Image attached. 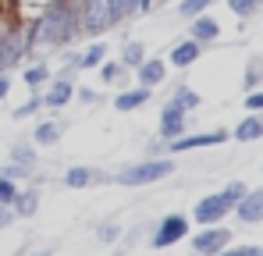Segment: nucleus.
<instances>
[{"label":"nucleus","mask_w":263,"mask_h":256,"mask_svg":"<svg viewBox=\"0 0 263 256\" xmlns=\"http://www.w3.org/2000/svg\"><path fill=\"white\" fill-rule=\"evenodd\" d=\"M217 256H246V246H242V249H220Z\"/></svg>","instance_id":"39"},{"label":"nucleus","mask_w":263,"mask_h":256,"mask_svg":"<svg viewBox=\"0 0 263 256\" xmlns=\"http://www.w3.org/2000/svg\"><path fill=\"white\" fill-rule=\"evenodd\" d=\"M107 4V14H110V25L118 29L121 22H128L132 18V7H128V0H103Z\"/></svg>","instance_id":"20"},{"label":"nucleus","mask_w":263,"mask_h":256,"mask_svg":"<svg viewBox=\"0 0 263 256\" xmlns=\"http://www.w3.org/2000/svg\"><path fill=\"white\" fill-rule=\"evenodd\" d=\"M246 256H263L260 246H246Z\"/></svg>","instance_id":"41"},{"label":"nucleus","mask_w":263,"mask_h":256,"mask_svg":"<svg viewBox=\"0 0 263 256\" xmlns=\"http://www.w3.org/2000/svg\"><path fill=\"white\" fill-rule=\"evenodd\" d=\"M121 71H125V64H118V61H107V64H100V79H103V82H114V79H121Z\"/></svg>","instance_id":"26"},{"label":"nucleus","mask_w":263,"mask_h":256,"mask_svg":"<svg viewBox=\"0 0 263 256\" xmlns=\"http://www.w3.org/2000/svg\"><path fill=\"white\" fill-rule=\"evenodd\" d=\"M224 196H228V199H231V203H238V199H242V196H246V185H242V181H231V185H228V189H224Z\"/></svg>","instance_id":"32"},{"label":"nucleus","mask_w":263,"mask_h":256,"mask_svg":"<svg viewBox=\"0 0 263 256\" xmlns=\"http://www.w3.org/2000/svg\"><path fill=\"white\" fill-rule=\"evenodd\" d=\"M135 75H139V85L153 89V85H160L164 79H167V61H160V57H146V61L135 68Z\"/></svg>","instance_id":"10"},{"label":"nucleus","mask_w":263,"mask_h":256,"mask_svg":"<svg viewBox=\"0 0 263 256\" xmlns=\"http://www.w3.org/2000/svg\"><path fill=\"white\" fill-rule=\"evenodd\" d=\"M11 157H14L22 168H32V164H36V153H32L29 146H14V150H11Z\"/></svg>","instance_id":"28"},{"label":"nucleus","mask_w":263,"mask_h":256,"mask_svg":"<svg viewBox=\"0 0 263 256\" xmlns=\"http://www.w3.org/2000/svg\"><path fill=\"white\" fill-rule=\"evenodd\" d=\"M75 96H79L82 103H96V100H100V93H92V89H75Z\"/></svg>","instance_id":"36"},{"label":"nucleus","mask_w":263,"mask_h":256,"mask_svg":"<svg viewBox=\"0 0 263 256\" xmlns=\"http://www.w3.org/2000/svg\"><path fill=\"white\" fill-rule=\"evenodd\" d=\"M228 7H231V14H235V18H242V22H246V18H253V14L263 7V0H228Z\"/></svg>","instance_id":"21"},{"label":"nucleus","mask_w":263,"mask_h":256,"mask_svg":"<svg viewBox=\"0 0 263 256\" xmlns=\"http://www.w3.org/2000/svg\"><path fill=\"white\" fill-rule=\"evenodd\" d=\"M167 174H175V164L171 160H146V164H132L118 174V181L121 185H149V181H160V178H167Z\"/></svg>","instance_id":"3"},{"label":"nucleus","mask_w":263,"mask_h":256,"mask_svg":"<svg viewBox=\"0 0 263 256\" xmlns=\"http://www.w3.org/2000/svg\"><path fill=\"white\" fill-rule=\"evenodd\" d=\"M14 203H18V213H32L36 203H40V196L36 192H25V196H14Z\"/></svg>","instance_id":"30"},{"label":"nucleus","mask_w":263,"mask_h":256,"mask_svg":"<svg viewBox=\"0 0 263 256\" xmlns=\"http://www.w3.org/2000/svg\"><path fill=\"white\" fill-rule=\"evenodd\" d=\"M228 139V132H203V135H178L171 139V146H164V150H171V153H185V150H199V146H217Z\"/></svg>","instance_id":"7"},{"label":"nucleus","mask_w":263,"mask_h":256,"mask_svg":"<svg viewBox=\"0 0 263 256\" xmlns=\"http://www.w3.org/2000/svg\"><path fill=\"white\" fill-rule=\"evenodd\" d=\"M107 29H114L110 14H107V4L103 0H79V32L100 40Z\"/></svg>","instance_id":"2"},{"label":"nucleus","mask_w":263,"mask_h":256,"mask_svg":"<svg viewBox=\"0 0 263 256\" xmlns=\"http://www.w3.org/2000/svg\"><path fill=\"white\" fill-rule=\"evenodd\" d=\"M103 57H107V43H103V40H92L82 53H71V57H68V64H71L75 71H89V68H100V64H103Z\"/></svg>","instance_id":"8"},{"label":"nucleus","mask_w":263,"mask_h":256,"mask_svg":"<svg viewBox=\"0 0 263 256\" xmlns=\"http://www.w3.org/2000/svg\"><path fill=\"white\" fill-rule=\"evenodd\" d=\"M235 213H238L242 224H260V221H263V189L246 192V196L235 203Z\"/></svg>","instance_id":"9"},{"label":"nucleus","mask_w":263,"mask_h":256,"mask_svg":"<svg viewBox=\"0 0 263 256\" xmlns=\"http://www.w3.org/2000/svg\"><path fill=\"white\" fill-rule=\"evenodd\" d=\"M235 139H238V142H253V139H263V114L242 118V121L235 125Z\"/></svg>","instance_id":"16"},{"label":"nucleus","mask_w":263,"mask_h":256,"mask_svg":"<svg viewBox=\"0 0 263 256\" xmlns=\"http://www.w3.org/2000/svg\"><path fill=\"white\" fill-rule=\"evenodd\" d=\"M185 231H189V217H181V213L164 217L160 231L153 235V249H167V246H175L178 239H185Z\"/></svg>","instance_id":"4"},{"label":"nucleus","mask_w":263,"mask_h":256,"mask_svg":"<svg viewBox=\"0 0 263 256\" xmlns=\"http://www.w3.org/2000/svg\"><path fill=\"white\" fill-rule=\"evenodd\" d=\"M199 53H203V43H196L189 36V40H178L175 46H171V57H167V61H171L175 68H189L192 61H199Z\"/></svg>","instance_id":"12"},{"label":"nucleus","mask_w":263,"mask_h":256,"mask_svg":"<svg viewBox=\"0 0 263 256\" xmlns=\"http://www.w3.org/2000/svg\"><path fill=\"white\" fill-rule=\"evenodd\" d=\"M79 36V0H50L36 18V50H57Z\"/></svg>","instance_id":"1"},{"label":"nucleus","mask_w":263,"mask_h":256,"mask_svg":"<svg viewBox=\"0 0 263 256\" xmlns=\"http://www.w3.org/2000/svg\"><path fill=\"white\" fill-rule=\"evenodd\" d=\"M18 4H22V7H40V11H43L50 0H18Z\"/></svg>","instance_id":"37"},{"label":"nucleus","mask_w":263,"mask_h":256,"mask_svg":"<svg viewBox=\"0 0 263 256\" xmlns=\"http://www.w3.org/2000/svg\"><path fill=\"white\" fill-rule=\"evenodd\" d=\"M181 132H185V111L164 103V111H160V135L164 139H178Z\"/></svg>","instance_id":"13"},{"label":"nucleus","mask_w":263,"mask_h":256,"mask_svg":"<svg viewBox=\"0 0 263 256\" xmlns=\"http://www.w3.org/2000/svg\"><path fill=\"white\" fill-rule=\"evenodd\" d=\"M40 256H50V253H40Z\"/></svg>","instance_id":"42"},{"label":"nucleus","mask_w":263,"mask_h":256,"mask_svg":"<svg viewBox=\"0 0 263 256\" xmlns=\"http://www.w3.org/2000/svg\"><path fill=\"white\" fill-rule=\"evenodd\" d=\"M7 93H11V82H7V79H4V75H0V100H4V96H7Z\"/></svg>","instance_id":"40"},{"label":"nucleus","mask_w":263,"mask_h":256,"mask_svg":"<svg viewBox=\"0 0 263 256\" xmlns=\"http://www.w3.org/2000/svg\"><path fill=\"white\" fill-rule=\"evenodd\" d=\"M128 7H132V14H142V11L153 7V0H128Z\"/></svg>","instance_id":"35"},{"label":"nucleus","mask_w":263,"mask_h":256,"mask_svg":"<svg viewBox=\"0 0 263 256\" xmlns=\"http://www.w3.org/2000/svg\"><path fill=\"white\" fill-rule=\"evenodd\" d=\"M118 239V224H103L100 228V242H114Z\"/></svg>","instance_id":"34"},{"label":"nucleus","mask_w":263,"mask_h":256,"mask_svg":"<svg viewBox=\"0 0 263 256\" xmlns=\"http://www.w3.org/2000/svg\"><path fill=\"white\" fill-rule=\"evenodd\" d=\"M71 96H75V85H71V79H57V82L50 85V93L43 96V103H46V107H64Z\"/></svg>","instance_id":"15"},{"label":"nucleus","mask_w":263,"mask_h":256,"mask_svg":"<svg viewBox=\"0 0 263 256\" xmlns=\"http://www.w3.org/2000/svg\"><path fill=\"white\" fill-rule=\"evenodd\" d=\"M153 96V89H146V85H139V89H128V93H118V100H114V107L118 111H139L146 100Z\"/></svg>","instance_id":"14"},{"label":"nucleus","mask_w":263,"mask_h":256,"mask_svg":"<svg viewBox=\"0 0 263 256\" xmlns=\"http://www.w3.org/2000/svg\"><path fill=\"white\" fill-rule=\"evenodd\" d=\"M246 111H249V114H263V89L246 93Z\"/></svg>","instance_id":"29"},{"label":"nucleus","mask_w":263,"mask_h":256,"mask_svg":"<svg viewBox=\"0 0 263 256\" xmlns=\"http://www.w3.org/2000/svg\"><path fill=\"white\" fill-rule=\"evenodd\" d=\"M25 174H29V171L22 168V164H11V168L0 171V178H11V181H14V178H25Z\"/></svg>","instance_id":"33"},{"label":"nucleus","mask_w":263,"mask_h":256,"mask_svg":"<svg viewBox=\"0 0 263 256\" xmlns=\"http://www.w3.org/2000/svg\"><path fill=\"white\" fill-rule=\"evenodd\" d=\"M40 103H43V96H32V100H25L18 111H14V121H22V118H29V114H36L40 111Z\"/></svg>","instance_id":"27"},{"label":"nucleus","mask_w":263,"mask_h":256,"mask_svg":"<svg viewBox=\"0 0 263 256\" xmlns=\"http://www.w3.org/2000/svg\"><path fill=\"white\" fill-rule=\"evenodd\" d=\"M7 224H11V210H7V207H0V228H7Z\"/></svg>","instance_id":"38"},{"label":"nucleus","mask_w":263,"mask_h":256,"mask_svg":"<svg viewBox=\"0 0 263 256\" xmlns=\"http://www.w3.org/2000/svg\"><path fill=\"white\" fill-rule=\"evenodd\" d=\"M121 61H125V68H139V64L146 61V46L135 43V40H128V43H125V50H121Z\"/></svg>","instance_id":"19"},{"label":"nucleus","mask_w":263,"mask_h":256,"mask_svg":"<svg viewBox=\"0 0 263 256\" xmlns=\"http://www.w3.org/2000/svg\"><path fill=\"white\" fill-rule=\"evenodd\" d=\"M57 139H61V125L46 121V125L36 128V142H40V146H50V142H57Z\"/></svg>","instance_id":"25"},{"label":"nucleus","mask_w":263,"mask_h":256,"mask_svg":"<svg viewBox=\"0 0 263 256\" xmlns=\"http://www.w3.org/2000/svg\"><path fill=\"white\" fill-rule=\"evenodd\" d=\"M228 242H231V231H228V228H210V231H199V235L192 239V249L203 253V256H217Z\"/></svg>","instance_id":"6"},{"label":"nucleus","mask_w":263,"mask_h":256,"mask_svg":"<svg viewBox=\"0 0 263 256\" xmlns=\"http://www.w3.org/2000/svg\"><path fill=\"white\" fill-rule=\"evenodd\" d=\"M210 4H214V0H181V4H178V14H181V18H196V14H203Z\"/></svg>","instance_id":"24"},{"label":"nucleus","mask_w":263,"mask_h":256,"mask_svg":"<svg viewBox=\"0 0 263 256\" xmlns=\"http://www.w3.org/2000/svg\"><path fill=\"white\" fill-rule=\"evenodd\" d=\"M189 36L206 46V43H214L220 36V22H217V18H210V14H196L192 25H189Z\"/></svg>","instance_id":"11"},{"label":"nucleus","mask_w":263,"mask_h":256,"mask_svg":"<svg viewBox=\"0 0 263 256\" xmlns=\"http://www.w3.org/2000/svg\"><path fill=\"white\" fill-rule=\"evenodd\" d=\"M231 207H235V203H231L224 192L206 196V199H199V203H196V221H199V224H217V221L231 210Z\"/></svg>","instance_id":"5"},{"label":"nucleus","mask_w":263,"mask_h":256,"mask_svg":"<svg viewBox=\"0 0 263 256\" xmlns=\"http://www.w3.org/2000/svg\"><path fill=\"white\" fill-rule=\"evenodd\" d=\"M260 82H263V57H253L246 64V89L253 93V89H260Z\"/></svg>","instance_id":"23"},{"label":"nucleus","mask_w":263,"mask_h":256,"mask_svg":"<svg viewBox=\"0 0 263 256\" xmlns=\"http://www.w3.org/2000/svg\"><path fill=\"white\" fill-rule=\"evenodd\" d=\"M14 181L11 178H0V207H7V203H14Z\"/></svg>","instance_id":"31"},{"label":"nucleus","mask_w":263,"mask_h":256,"mask_svg":"<svg viewBox=\"0 0 263 256\" xmlns=\"http://www.w3.org/2000/svg\"><path fill=\"white\" fill-rule=\"evenodd\" d=\"M22 79H25V85H29V89H40V85L50 79V68H46L43 61H36L32 68H25V75H22Z\"/></svg>","instance_id":"22"},{"label":"nucleus","mask_w":263,"mask_h":256,"mask_svg":"<svg viewBox=\"0 0 263 256\" xmlns=\"http://www.w3.org/2000/svg\"><path fill=\"white\" fill-rule=\"evenodd\" d=\"M92 181H103V174L92 168H71L68 174H64V185H71V189H86V185H92Z\"/></svg>","instance_id":"18"},{"label":"nucleus","mask_w":263,"mask_h":256,"mask_svg":"<svg viewBox=\"0 0 263 256\" xmlns=\"http://www.w3.org/2000/svg\"><path fill=\"white\" fill-rule=\"evenodd\" d=\"M167 103L189 114V111H196L203 100H199V93H196V89H189V85H175V93H171V100H167Z\"/></svg>","instance_id":"17"}]
</instances>
